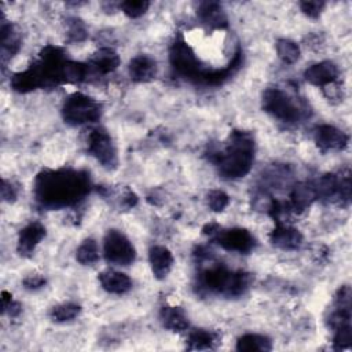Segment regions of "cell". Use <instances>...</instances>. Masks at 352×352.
I'll list each match as a JSON object with an SVG mask.
<instances>
[{"instance_id":"cell-13","label":"cell","mask_w":352,"mask_h":352,"mask_svg":"<svg viewBox=\"0 0 352 352\" xmlns=\"http://www.w3.org/2000/svg\"><path fill=\"white\" fill-rule=\"evenodd\" d=\"M45 236V228L38 221L28 224L25 228L21 230L18 235V253L23 257L32 256L36 246L40 243V241Z\"/></svg>"},{"instance_id":"cell-26","label":"cell","mask_w":352,"mask_h":352,"mask_svg":"<svg viewBox=\"0 0 352 352\" xmlns=\"http://www.w3.org/2000/svg\"><path fill=\"white\" fill-rule=\"evenodd\" d=\"M76 258L82 265H92L99 260V249L98 243L92 238H87L82 241V243L78 246Z\"/></svg>"},{"instance_id":"cell-30","label":"cell","mask_w":352,"mask_h":352,"mask_svg":"<svg viewBox=\"0 0 352 352\" xmlns=\"http://www.w3.org/2000/svg\"><path fill=\"white\" fill-rule=\"evenodd\" d=\"M150 7V3L146 0H128L120 3V8L122 12L129 18H139L142 16Z\"/></svg>"},{"instance_id":"cell-32","label":"cell","mask_w":352,"mask_h":352,"mask_svg":"<svg viewBox=\"0 0 352 352\" xmlns=\"http://www.w3.org/2000/svg\"><path fill=\"white\" fill-rule=\"evenodd\" d=\"M351 340H352V331L351 326L340 327L334 330V338H333V345L334 349H346L351 346Z\"/></svg>"},{"instance_id":"cell-28","label":"cell","mask_w":352,"mask_h":352,"mask_svg":"<svg viewBox=\"0 0 352 352\" xmlns=\"http://www.w3.org/2000/svg\"><path fill=\"white\" fill-rule=\"evenodd\" d=\"M81 312V307L76 302H62L58 304L55 307H52L51 312H50V318L54 322H67L74 319L76 316H78V314Z\"/></svg>"},{"instance_id":"cell-33","label":"cell","mask_w":352,"mask_h":352,"mask_svg":"<svg viewBox=\"0 0 352 352\" xmlns=\"http://www.w3.org/2000/svg\"><path fill=\"white\" fill-rule=\"evenodd\" d=\"M301 11L309 18H318L324 8V1H301Z\"/></svg>"},{"instance_id":"cell-3","label":"cell","mask_w":352,"mask_h":352,"mask_svg":"<svg viewBox=\"0 0 352 352\" xmlns=\"http://www.w3.org/2000/svg\"><path fill=\"white\" fill-rule=\"evenodd\" d=\"M252 283L250 274L232 272L224 265H212L202 271L198 278V286L208 293H217L227 297L243 294Z\"/></svg>"},{"instance_id":"cell-27","label":"cell","mask_w":352,"mask_h":352,"mask_svg":"<svg viewBox=\"0 0 352 352\" xmlns=\"http://www.w3.org/2000/svg\"><path fill=\"white\" fill-rule=\"evenodd\" d=\"M278 56L287 65L296 63L300 58V47L297 43L289 38H279L275 44Z\"/></svg>"},{"instance_id":"cell-20","label":"cell","mask_w":352,"mask_h":352,"mask_svg":"<svg viewBox=\"0 0 352 352\" xmlns=\"http://www.w3.org/2000/svg\"><path fill=\"white\" fill-rule=\"evenodd\" d=\"M0 32H1L0 33L1 34V59L3 62H6L7 59H10L18 52L21 47V36L15 30V28L11 23L6 22L4 19L1 22Z\"/></svg>"},{"instance_id":"cell-24","label":"cell","mask_w":352,"mask_h":352,"mask_svg":"<svg viewBox=\"0 0 352 352\" xmlns=\"http://www.w3.org/2000/svg\"><path fill=\"white\" fill-rule=\"evenodd\" d=\"M272 345L268 337L261 334H243L236 341L238 351H271Z\"/></svg>"},{"instance_id":"cell-12","label":"cell","mask_w":352,"mask_h":352,"mask_svg":"<svg viewBox=\"0 0 352 352\" xmlns=\"http://www.w3.org/2000/svg\"><path fill=\"white\" fill-rule=\"evenodd\" d=\"M276 226L270 234V241L272 245L283 250H294L302 243V235L297 228H293L282 221H275Z\"/></svg>"},{"instance_id":"cell-35","label":"cell","mask_w":352,"mask_h":352,"mask_svg":"<svg viewBox=\"0 0 352 352\" xmlns=\"http://www.w3.org/2000/svg\"><path fill=\"white\" fill-rule=\"evenodd\" d=\"M322 89H323L324 96H326L329 100H331V102H334V100H337V102L342 100V91H341L340 84H337V81L324 85Z\"/></svg>"},{"instance_id":"cell-21","label":"cell","mask_w":352,"mask_h":352,"mask_svg":"<svg viewBox=\"0 0 352 352\" xmlns=\"http://www.w3.org/2000/svg\"><path fill=\"white\" fill-rule=\"evenodd\" d=\"M11 87L18 92H29V91L41 88L43 82H41V78H40L38 72L34 67V65L29 66L23 72L15 73L11 77Z\"/></svg>"},{"instance_id":"cell-17","label":"cell","mask_w":352,"mask_h":352,"mask_svg":"<svg viewBox=\"0 0 352 352\" xmlns=\"http://www.w3.org/2000/svg\"><path fill=\"white\" fill-rule=\"evenodd\" d=\"M316 199V192L314 184L309 183H298L293 187L290 192V202L289 209L294 213H301L308 209L312 202Z\"/></svg>"},{"instance_id":"cell-11","label":"cell","mask_w":352,"mask_h":352,"mask_svg":"<svg viewBox=\"0 0 352 352\" xmlns=\"http://www.w3.org/2000/svg\"><path fill=\"white\" fill-rule=\"evenodd\" d=\"M304 77L309 84L323 88L324 85L337 81L338 67L331 60H322L311 65L304 72Z\"/></svg>"},{"instance_id":"cell-9","label":"cell","mask_w":352,"mask_h":352,"mask_svg":"<svg viewBox=\"0 0 352 352\" xmlns=\"http://www.w3.org/2000/svg\"><path fill=\"white\" fill-rule=\"evenodd\" d=\"M210 239L216 241L223 249L238 253H249L256 245L254 236L245 228L224 230L219 227Z\"/></svg>"},{"instance_id":"cell-1","label":"cell","mask_w":352,"mask_h":352,"mask_svg":"<svg viewBox=\"0 0 352 352\" xmlns=\"http://www.w3.org/2000/svg\"><path fill=\"white\" fill-rule=\"evenodd\" d=\"M91 188L87 172L74 169L43 170L34 182V198L38 205L59 209L76 205Z\"/></svg>"},{"instance_id":"cell-38","label":"cell","mask_w":352,"mask_h":352,"mask_svg":"<svg viewBox=\"0 0 352 352\" xmlns=\"http://www.w3.org/2000/svg\"><path fill=\"white\" fill-rule=\"evenodd\" d=\"M11 301H12V296L8 292H3L1 293V309L4 311Z\"/></svg>"},{"instance_id":"cell-5","label":"cell","mask_w":352,"mask_h":352,"mask_svg":"<svg viewBox=\"0 0 352 352\" xmlns=\"http://www.w3.org/2000/svg\"><path fill=\"white\" fill-rule=\"evenodd\" d=\"M169 62L172 69L182 77L199 82V78L206 72L201 67L199 59L191 50V47L182 38L177 37L169 50Z\"/></svg>"},{"instance_id":"cell-36","label":"cell","mask_w":352,"mask_h":352,"mask_svg":"<svg viewBox=\"0 0 352 352\" xmlns=\"http://www.w3.org/2000/svg\"><path fill=\"white\" fill-rule=\"evenodd\" d=\"M1 198H3V201L10 202V204L14 202L15 198H16L15 187L10 182H7V180L1 182Z\"/></svg>"},{"instance_id":"cell-10","label":"cell","mask_w":352,"mask_h":352,"mask_svg":"<svg viewBox=\"0 0 352 352\" xmlns=\"http://www.w3.org/2000/svg\"><path fill=\"white\" fill-rule=\"evenodd\" d=\"M315 143L322 151H338L346 147L348 135L333 125L324 124L316 128Z\"/></svg>"},{"instance_id":"cell-37","label":"cell","mask_w":352,"mask_h":352,"mask_svg":"<svg viewBox=\"0 0 352 352\" xmlns=\"http://www.w3.org/2000/svg\"><path fill=\"white\" fill-rule=\"evenodd\" d=\"M21 311H22L21 304L12 300V301L7 305V308H6L3 312H8V315H10L11 318H16V316L21 314Z\"/></svg>"},{"instance_id":"cell-14","label":"cell","mask_w":352,"mask_h":352,"mask_svg":"<svg viewBox=\"0 0 352 352\" xmlns=\"http://www.w3.org/2000/svg\"><path fill=\"white\" fill-rule=\"evenodd\" d=\"M197 15L201 19V22L210 29H223L228 25V19L221 4L216 1L199 3Z\"/></svg>"},{"instance_id":"cell-19","label":"cell","mask_w":352,"mask_h":352,"mask_svg":"<svg viewBox=\"0 0 352 352\" xmlns=\"http://www.w3.org/2000/svg\"><path fill=\"white\" fill-rule=\"evenodd\" d=\"M89 65L98 73L107 74V73L114 72L118 67L120 56L113 48L103 47V48H99L96 52L92 54Z\"/></svg>"},{"instance_id":"cell-29","label":"cell","mask_w":352,"mask_h":352,"mask_svg":"<svg viewBox=\"0 0 352 352\" xmlns=\"http://www.w3.org/2000/svg\"><path fill=\"white\" fill-rule=\"evenodd\" d=\"M66 36L67 40L72 43H81L88 37V30L85 23L77 18V16H72L67 18L66 21Z\"/></svg>"},{"instance_id":"cell-4","label":"cell","mask_w":352,"mask_h":352,"mask_svg":"<svg viewBox=\"0 0 352 352\" xmlns=\"http://www.w3.org/2000/svg\"><path fill=\"white\" fill-rule=\"evenodd\" d=\"M102 116V106L91 96L74 92L62 106V117L69 125H82L87 122H95Z\"/></svg>"},{"instance_id":"cell-8","label":"cell","mask_w":352,"mask_h":352,"mask_svg":"<svg viewBox=\"0 0 352 352\" xmlns=\"http://www.w3.org/2000/svg\"><path fill=\"white\" fill-rule=\"evenodd\" d=\"M103 253L107 263L129 265L135 261L136 252L129 239L117 230H109L103 241Z\"/></svg>"},{"instance_id":"cell-31","label":"cell","mask_w":352,"mask_h":352,"mask_svg":"<svg viewBox=\"0 0 352 352\" xmlns=\"http://www.w3.org/2000/svg\"><path fill=\"white\" fill-rule=\"evenodd\" d=\"M230 204V197L221 190H212L208 194V205L213 212H223Z\"/></svg>"},{"instance_id":"cell-25","label":"cell","mask_w":352,"mask_h":352,"mask_svg":"<svg viewBox=\"0 0 352 352\" xmlns=\"http://www.w3.org/2000/svg\"><path fill=\"white\" fill-rule=\"evenodd\" d=\"M88 73L89 67L87 65L67 59L62 70V78L63 82H81L88 77Z\"/></svg>"},{"instance_id":"cell-18","label":"cell","mask_w":352,"mask_h":352,"mask_svg":"<svg viewBox=\"0 0 352 352\" xmlns=\"http://www.w3.org/2000/svg\"><path fill=\"white\" fill-rule=\"evenodd\" d=\"M99 282L102 287L111 294H124L132 287V280L126 274L111 270L100 272Z\"/></svg>"},{"instance_id":"cell-6","label":"cell","mask_w":352,"mask_h":352,"mask_svg":"<svg viewBox=\"0 0 352 352\" xmlns=\"http://www.w3.org/2000/svg\"><path fill=\"white\" fill-rule=\"evenodd\" d=\"M263 109L283 122H297L302 117L298 104L280 88H268L263 94Z\"/></svg>"},{"instance_id":"cell-7","label":"cell","mask_w":352,"mask_h":352,"mask_svg":"<svg viewBox=\"0 0 352 352\" xmlns=\"http://www.w3.org/2000/svg\"><path fill=\"white\" fill-rule=\"evenodd\" d=\"M88 151L107 170L118 166V155L111 136L103 128H95L88 135Z\"/></svg>"},{"instance_id":"cell-16","label":"cell","mask_w":352,"mask_h":352,"mask_svg":"<svg viewBox=\"0 0 352 352\" xmlns=\"http://www.w3.org/2000/svg\"><path fill=\"white\" fill-rule=\"evenodd\" d=\"M148 261L157 279H164L173 267V256L165 246H153L148 252Z\"/></svg>"},{"instance_id":"cell-23","label":"cell","mask_w":352,"mask_h":352,"mask_svg":"<svg viewBox=\"0 0 352 352\" xmlns=\"http://www.w3.org/2000/svg\"><path fill=\"white\" fill-rule=\"evenodd\" d=\"M162 324L172 331H184L188 327V319L180 307H164L161 309Z\"/></svg>"},{"instance_id":"cell-34","label":"cell","mask_w":352,"mask_h":352,"mask_svg":"<svg viewBox=\"0 0 352 352\" xmlns=\"http://www.w3.org/2000/svg\"><path fill=\"white\" fill-rule=\"evenodd\" d=\"M45 278L43 275H38V274H32V275H28L25 279H23V287L28 289V290H38L41 289L44 285H45Z\"/></svg>"},{"instance_id":"cell-2","label":"cell","mask_w":352,"mask_h":352,"mask_svg":"<svg viewBox=\"0 0 352 352\" xmlns=\"http://www.w3.org/2000/svg\"><path fill=\"white\" fill-rule=\"evenodd\" d=\"M254 158V140L249 132L234 131L228 143L213 158L219 172L226 179H239L249 173Z\"/></svg>"},{"instance_id":"cell-22","label":"cell","mask_w":352,"mask_h":352,"mask_svg":"<svg viewBox=\"0 0 352 352\" xmlns=\"http://www.w3.org/2000/svg\"><path fill=\"white\" fill-rule=\"evenodd\" d=\"M220 337L216 331L206 329H194L188 333L187 337V349L201 351V349H213L219 342Z\"/></svg>"},{"instance_id":"cell-15","label":"cell","mask_w":352,"mask_h":352,"mask_svg":"<svg viewBox=\"0 0 352 352\" xmlns=\"http://www.w3.org/2000/svg\"><path fill=\"white\" fill-rule=\"evenodd\" d=\"M128 70L133 81L147 82L157 76V62L148 55H138L129 62Z\"/></svg>"}]
</instances>
